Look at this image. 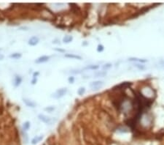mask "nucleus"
<instances>
[{
	"mask_svg": "<svg viewBox=\"0 0 164 145\" xmlns=\"http://www.w3.org/2000/svg\"><path fill=\"white\" fill-rule=\"evenodd\" d=\"M68 92L67 88H66V87H65V88H60V89L57 90L55 92H54V93L51 95V97H54V98H56V99H59V98L63 97V96L66 94V92Z\"/></svg>",
	"mask_w": 164,
	"mask_h": 145,
	"instance_id": "nucleus-1",
	"label": "nucleus"
},
{
	"mask_svg": "<svg viewBox=\"0 0 164 145\" xmlns=\"http://www.w3.org/2000/svg\"><path fill=\"white\" fill-rule=\"evenodd\" d=\"M103 85H104V81H92L90 84V87L92 89V90H95V91L101 89Z\"/></svg>",
	"mask_w": 164,
	"mask_h": 145,
	"instance_id": "nucleus-2",
	"label": "nucleus"
},
{
	"mask_svg": "<svg viewBox=\"0 0 164 145\" xmlns=\"http://www.w3.org/2000/svg\"><path fill=\"white\" fill-rule=\"evenodd\" d=\"M38 118L40 121H42V122H44L47 125H51L53 122V119L51 118L50 117H48L45 114H39Z\"/></svg>",
	"mask_w": 164,
	"mask_h": 145,
	"instance_id": "nucleus-3",
	"label": "nucleus"
},
{
	"mask_svg": "<svg viewBox=\"0 0 164 145\" xmlns=\"http://www.w3.org/2000/svg\"><path fill=\"white\" fill-rule=\"evenodd\" d=\"M39 42V38L37 36H32L30 38V39L28 41V44L31 46H37Z\"/></svg>",
	"mask_w": 164,
	"mask_h": 145,
	"instance_id": "nucleus-4",
	"label": "nucleus"
},
{
	"mask_svg": "<svg viewBox=\"0 0 164 145\" xmlns=\"http://www.w3.org/2000/svg\"><path fill=\"white\" fill-rule=\"evenodd\" d=\"M49 59H50V56H49L44 55V56H42L38 57L37 59L34 62H35V63L41 64V63H44V62H46L49 61Z\"/></svg>",
	"mask_w": 164,
	"mask_h": 145,
	"instance_id": "nucleus-5",
	"label": "nucleus"
},
{
	"mask_svg": "<svg viewBox=\"0 0 164 145\" xmlns=\"http://www.w3.org/2000/svg\"><path fill=\"white\" fill-rule=\"evenodd\" d=\"M42 139H43V136H42V135H40V136H34V137L31 139V143L34 145H37V144H38L39 142H41V141L42 140Z\"/></svg>",
	"mask_w": 164,
	"mask_h": 145,
	"instance_id": "nucleus-6",
	"label": "nucleus"
},
{
	"mask_svg": "<svg viewBox=\"0 0 164 145\" xmlns=\"http://www.w3.org/2000/svg\"><path fill=\"white\" fill-rule=\"evenodd\" d=\"M23 102L25 103L26 105H27L28 107H31V108H34L37 104H36V103H34V101H32V100H28V99H23Z\"/></svg>",
	"mask_w": 164,
	"mask_h": 145,
	"instance_id": "nucleus-7",
	"label": "nucleus"
},
{
	"mask_svg": "<svg viewBox=\"0 0 164 145\" xmlns=\"http://www.w3.org/2000/svg\"><path fill=\"white\" fill-rule=\"evenodd\" d=\"M64 56L66 58H70V59H78V60H81L82 57L79 55L74 54V53H66L64 54Z\"/></svg>",
	"mask_w": 164,
	"mask_h": 145,
	"instance_id": "nucleus-8",
	"label": "nucleus"
},
{
	"mask_svg": "<svg viewBox=\"0 0 164 145\" xmlns=\"http://www.w3.org/2000/svg\"><path fill=\"white\" fill-rule=\"evenodd\" d=\"M22 77H21L20 76H16L15 77V81H14V85H15V87H18L21 84V82H22Z\"/></svg>",
	"mask_w": 164,
	"mask_h": 145,
	"instance_id": "nucleus-9",
	"label": "nucleus"
},
{
	"mask_svg": "<svg viewBox=\"0 0 164 145\" xmlns=\"http://www.w3.org/2000/svg\"><path fill=\"white\" fill-rule=\"evenodd\" d=\"M73 40V37L71 35H66L63 38V42L64 43H69Z\"/></svg>",
	"mask_w": 164,
	"mask_h": 145,
	"instance_id": "nucleus-10",
	"label": "nucleus"
},
{
	"mask_svg": "<svg viewBox=\"0 0 164 145\" xmlns=\"http://www.w3.org/2000/svg\"><path fill=\"white\" fill-rule=\"evenodd\" d=\"M10 58H12V59H19L22 56V54L21 53H11L10 56Z\"/></svg>",
	"mask_w": 164,
	"mask_h": 145,
	"instance_id": "nucleus-11",
	"label": "nucleus"
},
{
	"mask_svg": "<svg viewBox=\"0 0 164 145\" xmlns=\"http://www.w3.org/2000/svg\"><path fill=\"white\" fill-rule=\"evenodd\" d=\"M29 128H30V122L28 121H26L23 124V131H27Z\"/></svg>",
	"mask_w": 164,
	"mask_h": 145,
	"instance_id": "nucleus-12",
	"label": "nucleus"
},
{
	"mask_svg": "<svg viewBox=\"0 0 164 145\" xmlns=\"http://www.w3.org/2000/svg\"><path fill=\"white\" fill-rule=\"evenodd\" d=\"M99 67V65H90L86 66L84 70H96Z\"/></svg>",
	"mask_w": 164,
	"mask_h": 145,
	"instance_id": "nucleus-13",
	"label": "nucleus"
},
{
	"mask_svg": "<svg viewBox=\"0 0 164 145\" xmlns=\"http://www.w3.org/2000/svg\"><path fill=\"white\" fill-rule=\"evenodd\" d=\"M129 61H135V62H143V63H145L147 62V59H138V58H130L129 59Z\"/></svg>",
	"mask_w": 164,
	"mask_h": 145,
	"instance_id": "nucleus-14",
	"label": "nucleus"
},
{
	"mask_svg": "<svg viewBox=\"0 0 164 145\" xmlns=\"http://www.w3.org/2000/svg\"><path fill=\"white\" fill-rule=\"evenodd\" d=\"M85 92V87H80L77 90V94L80 96L83 95Z\"/></svg>",
	"mask_w": 164,
	"mask_h": 145,
	"instance_id": "nucleus-15",
	"label": "nucleus"
},
{
	"mask_svg": "<svg viewBox=\"0 0 164 145\" xmlns=\"http://www.w3.org/2000/svg\"><path fill=\"white\" fill-rule=\"evenodd\" d=\"M26 131H23V133H22V134H23V137H24V142H25L26 144H27L28 143V136H27V133H26Z\"/></svg>",
	"mask_w": 164,
	"mask_h": 145,
	"instance_id": "nucleus-16",
	"label": "nucleus"
},
{
	"mask_svg": "<svg viewBox=\"0 0 164 145\" xmlns=\"http://www.w3.org/2000/svg\"><path fill=\"white\" fill-rule=\"evenodd\" d=\"M104 50V46H102L101 44L98 46V47H97V51H98V52H102Z\"/></svg>",
	"mask_w": 164,
	"mask_h": 145,
	"instance_id": "nucleus-17",
	"label": "nucleus"
},
{
	"mask_svg": "<svg viewBox=\"0 0 164 145\" xmlns=\"http://www.w3.org/2000/svg\"><path fill=\"white\" fill-rule=\"evenodd\" d=\"M54 109H55V107H53V106H48V107L45 108V111H48V112H51V111H53Z\"/></svg>",
	"mask_w": 164,
	"mask_h": 145,
	"instance_id": "nucleus-18",
	"label": "nucleus"
},
{
	"mask_svg": "<svg viewBox=\"0 0 164 145\" xmlns=\"http://www.w3.org/2000/svg\"><path fill=\"white\" fill-rule=\"evenodd\" d=\"M68 81H69V82L70 84H73V83L75 82V78H74L73 76H70V77H69Z\"/></svg>",
	"mask_w": 164,
	"mask_h": 145,
	"instance_id": "nucleus-19",
	"label": "nucleus"
},
{
	"mask_svg": "<svg viewBox=\"0 0 164 145\" xmlns=\"http://www.w3.org/2000/svg\"><path fill=\"white\" fill-rule=\"evenodd\" d=\"M111 66H112V65L109 64V63L106 64V65H104V66L103 67V69H107V68H109V67H111Z\"/></svg>",
	"mask_w": 164,
	"mask_h": 145,
	"instance_id": "nucleus-20",
	"label": "nucleus"
},
{
	"mask_svg": "<svg viewBox=\"0 0 164 145\" xmlns=\"http://www.w3.org/2000/svg\"><path fill=\"white\" fill-rule=\"evenodd\" d=\"M37 83V79L36 78H33V80L31 81V84H35Z\"/></svg>",
	"mask_w": 164,
	"mask_h": 145,
	"instance_id": "nucleus-21",
	"label": "nucleus"
},
{
	"mask_svg": "<svg viewBox=\"0 0 164 145\" xmlns=\"http://www.w3.org/2000/svg\"><path fill=\"white\" fill-rule=\"evenodd\" d=\"M136 67H138V68H139V69H144V66H140V65H136Z\"/></svg>",
	"mask_w": 164,
	"mask_h": 145,
	"instance_id": "nucleus-22",
	"label": "nucleus"
},
{
	"mask_svg": "<svg viewBox=\"0 0 164 145\" xmlns=\"http://www.w3.org/2000/svg\"><path fill=\"white\" fill-rule=\"evenodd\" d=\"M4 58V56L1 53H0V60H2Z\"/></svg>",
	"mask_w": 164,
	"mask_h": 145,
	"instance_id": "nucleus-23",
	"label": "nucleus"
},
{
	"mask_svg": "<svg viewBox=\"0 0 164 145\" xmlns=\"http://www.w3.org/2000/svg\"><path fill=\"white\" fill-rule=\"evenodd\" d=\"M55 50H56V51H62V52H63V51H64V50H61V49H58V48H55Z\"/></svg>",
	"mask_w": 164,
	"mask_h": 145,
	"instance_id": "nucleus-24",
	"label": "nucleus"
}]
</instances>
